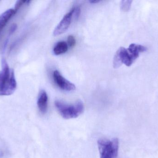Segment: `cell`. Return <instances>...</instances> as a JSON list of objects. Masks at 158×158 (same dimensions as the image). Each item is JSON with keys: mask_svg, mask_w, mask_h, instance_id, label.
<instances>
[{"mask_svg": "<svg viewBox=\"0 0 158 158\" xmlns=\"http://www.w3.org/2000/svg\"><path fill=\"white\" fill-rule=\"evenodd\" d=\"M147 48L141 45L131 44L127 49L121 47L116 52L113 60V67L118 68L123 64L130 66L138 58L141 53L146 51Z\"/></svg>", "mask_w": 158, "mask_h": 158, "instance_id": "cell-1", "label": "cell"}, {"mask_svg": "<svg viewBox=\"0 0 158 158\" xmlns=\"http://www.w3.org/2000/svg\"><path fill=\"white\" fill-rule=\"evenodd\" d=\"M16 81L13 70L10 69L6 61L2 60V70L0 71V96H9L16 89Z\"/></svg>", "mask_w": 158, "mask_h": 158, "instance_id": "cell-2", "label": "cell"}, {"mask_svg": "<svg viewBox=\"0 0 158 158\" xmlns=\"http://www.w3.org/2000/svg\"><path fill=\"white\" fill-rule=\"evenodd\" d=\"M55 105L59 114L65 119L77 117L82 114L84 110L83 103L80 100L71 105L56 100L55 102Z\"/></svg>", "mask_w": 158, "mask_h": 158, "instance_id": "cell-3", "label": "cell"}, {"mask_svg": "<svg viewBox=\"0 0 158 158\" xmlns=\"http://www.w3.org/2000/svg\"><path fill=\"white\" fill-rule=\"evenodd\" d=\"M119 145V143L117 138L98 140V146L100 158H117Z\"/></svg>", "mask_w": 158, "mask_h": 158, "instance_id": "cell-4", "label": "cell"}, {"mask_svg": "<svg viewBox=\"0 0 158 158\" xmlns=\"http://www.w3.org/2000/svg\"><path fill=\"white\" fill-rule=\"evenodd\" d=\"M53 77L55 82L62 90L70 92L74 91L76 89L75 84L66 79L58 70L54 71Z\"/></svg>", "mask_w": 158, "mask_h": 158, "instance_id": "cell-5", "label": "cell"}, {"mask_svg": "<svg viewBox=\"0 0 158 158\" xmlns=\"http://www.w3.org/2000/svg\"><path fill=\"white\" fill-rule=\"evenodd\" d=\"M74 11V8H72V9L64 17L63 19L55 29L53 32L55 36H58L63 34L69 28L71 24Z\"/></svg>", "mask_w": 158, "mask_h": 158, "instance_id": "cell-6", "label": "cell"}, {"mask_svg": "<svg viewBox=\"0 0 158 158\" xmlns=\"http://www.w3.org/2000/svg\"><path fill=\"white\" fill-rule=\"evenodd\" d=\"M48 102V97L47 93L44 90H42L39 94L37 102L38 108L41 114H44L47 112Z\"/></svg>", "mask_w": 158, "mask_h": 158, "instance_id": "cell-7", "label": "cell"}, {"mask_svg": "<svg viewBox=\"0 0 158 158\" xmlns=\"http://www.w3.org/2000/svg\"><path fill=\"white\" fill-rule=\"evenodd\" d=\"M17 12L15 9L11 8L6 10L0 15V34L9 20L15 15Z\"/></svg>", "mask_w": 158, "mask_h": 158, "instance_id": "cell-8", "label": "cell"}, {"mask_svg": "<svg viewBox=\"0 0 158 158\" xmlns=\"http://www.w3.org/2000/svg\"><path fill=\"white\" fill-rule=\"evenodd\" d=\"M68 50V45L64 41H60L57 43L53 49V52L56 55L64 53Z\"/></svg>", "mask_w": 158, "mask_h": 158, "instance_id": "cell-9", "label": "cell"}, {"mask_svg": "<svg viewBox=\"0 0 158 158\" xmlns=\"http://www.w3.org/2000/svg\"><path fill=\"white\" fill-rule=\"evenodd\" d=\"M132 1H122L121 3V8L124 12H128L131 9Z\"/></svg>", "mask_w": 158, "mask_h": 158, "instance_id": "cell-10", "label": "cell"}, {"mask_svg": "<svg viewBox=\"0 0 158 158\" xmlns=\"http://www.w3.org/2000/svg\"><path fill=\"white\" fill-rule=\"evenodd\" d=\"M68 45L70 47H73L76 44V40L75 37L72 35H69L68 37Z\"/></svg>", "mask_w": 158, "mask_h": 158, "instance_id": "cell-11", "label": "cell"}, {"mask_svg": "<svg viewBox=\"0 0 158 158\" xmlns=\"http://www.w3.org/2000/svg\"><path fill=\"white\" fill-rule=\"evenodd\" d=\"M30 1H18L16 3L15 6V8L16 11H18V10L20 8L21 6L25 4L28 3L30 2Z\"/></svg>", "mask_w": 158, "mask_h": 158, "instance_id": "cell-12", "label": "cell"}, {"mask_svg": "<svg viewBox=\"0 0 158 158\" xmlns=\"http://www.w3.org/2000/svg\"><path fill=\"white\" fill-rule=\"evenodd\" d=\"M80 12H81V10H80V7H78V6L74 7V13H73V15H75V18L78 19V18L79 16H80Z\"/></svg>", "mask_w": 158, "mask_h": 158, "instance_id": "cell-13", "label": "cell"}, {"mask_svg": "<svg viewBox=\"0 0 158 158\" xmlns=\"http://www.w3.org/2000/svg\"><path fill=\"white\" fill-rule=\"evenodd\" d=\"M99 2H100L99 1H90L89 2L91 3H95Z\"/></svg>", "mask_w": 158, "mask_h": 158, "instance_id": "cell-14", "label": "cell"}]
</instances>
